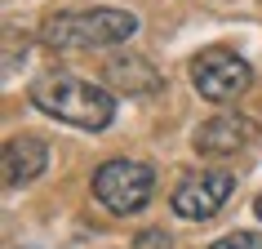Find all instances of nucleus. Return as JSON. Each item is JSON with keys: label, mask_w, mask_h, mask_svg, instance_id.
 <instances>
[{"label": "nucleus", "mask_w": 262, "mask_h": 249, "mask_svg": "<svg viewBox=\"0 0 262 249\" xmlns=\"http://www.w3.org/2000/svg\"><path fill=\"white\" fill-rule=\"evenodd\" d=\"M31 107L54 116V120L71 125V129H84V134H102L111 120H116V98L111 89L94 80H80L71 71H49L31 85Z\"/></svg>", "instance_id": "obj_1"}, {"label": "nucleus", "mask_w": 262, "mask_h": 249, "mask_svg": "<svg viewBox=\"0 0 262 249\" xmlns=\"http://www.w3.org/2000/svg\"><path fill=\"white\" fill-rule=\"evenodd\" d=\"M138 36V14L116 9V5H98L80 14H54L45 18L40 40L49 49H111Z\"/></svg>", "instance_id": "obj_2"}, {"label": "nucleus", "mask_w": 262, "mask_h": 249, "mask_svg": "<svg viewBox=\"0 0 262 249\" xmlns=\"http://www.w3.org/2000/svg\"><path fill=\"white\" fill-rule=\"evenodd\" d=\"M151 192H156V169L147 160H124L120 156V160H102L94 169V200L116 218L147 209Z\"/></svg>", "instance_id": "obj_3"}, {"label": "nucleus", "mask_w": 262, "mask_h": 249, "mask_svg": "<svg viewBox=\"0 0 262 249\" xmlns=\"http://www.w3.org/2000/svg\"><path fill=\"white\" fill-rule=\"evenodd\" d=\"M187 71H191L195 94L205 98V102H218V107L222 102H235L253 85V67L240 54H231V49H200Z\"/></svg>", "instance_id": "obj_4"}, {"label": "nucleus", "mask_w": 262, "mask_h": 249, "mask_svg": "<svg viewBox=\"0 0 262 249\" xmlns=\"http://www.w3.org/2000/svg\"><path fill=\"white\" fill-rule=\"evenodd\" d=\"M231 196H235V174H227V169H200V174H187L173 187L169 205H173L178 218L205 222V218H213V214H222L231 205Z\"/></svg>", "instance_id": "obj_5"}, {"label": "nucleus", "mask_w": 262, "mask_h": 249, "mask_svg": "<svg viewBox=\"0 0 262 249\" xmlns=\"http://www.w3.org/2000/svg\"><path fill=\"white\" fill-rule=\"evenodd\" d=\"M253 138H258V120H249L240 111H222V116H213V120H205L195 129L191 142L200 156H235Z\"/></svg>", "instance_id": "obj_6"}, {"label": "nucleus", "mask_w": 262, "mask_h": 249, "mask_svg": "<svg viewBox=\"0 0 262 249\" xmlns=\"http://www.w3.org/2000/svg\"><path fill=\"white\" fill-rule=\"evenodd\" d=\"M0 165H5V192H18V187H27L31 178H40L45 169H49V147H45L36 134L9 138Z\"/></svg>", "instance_id": "obj_7"}, {"label": "nucleus", "mask_w": 262, "mask_h": 249, "mask_svg": "<svg viewBox=\"0 0 262 249\" xmlns=\"http://www.w3.org/2000/svg\"><path fill=\"white\" fill-rule=\"evenodd\" d=\"M107 80L116 85V89H124V94H156L160 89V71L151 67V63H142L138 54L129 58H111L107 63Z\"/></svg>", "instance_id": "obj_8"}, {"label": "nucleus", "mask_w": 262, "mask_h": 249, "mask_svg": "<svg viewBox=\"0 0 262 249\" xmlns=\"http://www.w3.org/2000/svg\"><path fill=\"white\" fill-rule=\"evenodd\" d=\"M209 249H262V232H231L222 240H213Z\"/></svg>", "instance_id": "obj_9"}, {"label": "nucleus", "mask_w": 262, "mask_h": 249, "mask_svg": "<svg viewBox=\"0 0 262 249\" xmlns=\"http://www.w3.org/2000/svg\"><path fill=\"white\" fill-rule=\"evenodd\" d=\"M253 214H258V218H262V196H258V200H253Z\"/></svg>", "instance_id": "obj_10"}]
</instances>
